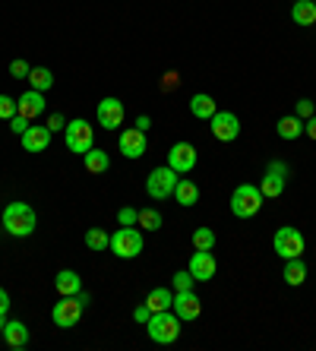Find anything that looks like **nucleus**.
Wrapping results in <instances>:
<instances>
[{"mask_svg": "<svg viewBox=\"0 0 316 351\" xmlns=\"http://www.w3.org/2000/svg\"><path fill=\"white\" fill-rule=\"evenodd\" d=\"M3 228L10 237H32V231L38 228V215L29 203H7L3 209Z\"/></svg>", "mask_w": 316, "mask_h": 351, "instance_id": "1", "label": "nucleus"}, {"mask_svg": "<svg viewBox=\"0 0 316 351\" xmlns=\"http://www.w3.org/2000/svg\"><path fill=\"white\" fill-rule=\"evenodd\" d=\"M180 326H184V319H180L174 311H158V313H152V317H149L146 332H149V339H152V342L171 345V342H178V339H180Z\"/></svg>", "mask_w": 316, "mask_h": 351, "instance_id": "2", "label": "nucleus"}, {"mask_svg": "<svg viewBox=\"0 0 316 351\" xmlns=\"http://www.w3.org/2000/svg\"><path fill=\"white\" fill-rule=\"evenodd\" d=\"M89 304V294L80 291V294H70V298H60L51 311V319H54L60 329H73L76 323L82 319V307Z\"/></svg>", "mask_w": 316, "mask_h": 351, "instance_id": "3", "label": "nucleus"}, {"mask_svg": "<svg viewBox=\"0 0 316 351\" xmlns=\"http://www.w3.org/2000/svg\"><path fill=\"white\" fill-rule=\"evenodd\" d=\"M143 231L133 228V225H121V228L111 234V254L121 256V260H136L143 254Z\"/></svg>", "mask_w": 316, "mask_h": 351, "instance_id": "4", "label": "nucleus"}, {"mask_svg": "<svg viewBox=\"0 0 316 351\" xmlns=\"http://www.w3.org/2000/svg\"><path fill=\"white\" fill-rule=\"evenodd\" d=\"M263 199H266V196L260 193V187L241 184V187H234V193H231V213H234L237 219H253V215L260 213Z\"/></svg>", "mask_w": 316, "mask_h": 351, "instance_id": "5", "label": "nucleus"}, {"mask_svg": "<svg viewBox=\"0 0 316 351\" xmlns=\"http://www.w3.org/2000/svg\"><path fill=\"white\" fill-rule=\"evenodd\" d=\"M272 250H276L282 260H297V256L307 250V237L300 234L297 228H291V225H284V228H278L276 237H272Z\"/></svg>", "mask_w": 316, "mask_h": 351, "instance_id": "6", "label": "nucleus"}, {"mask_svg": "<svg viewBox=\"0 0 316 351\" xmlns=\"http://www.w3.org/2000/svg\"><path fill=\"white\" fill-rule=\"evenodd\" d=\"M64 139H66V149L76 152V156H86L92 146H95V130H92L89 121H66V130H64Z\"/></svg>", "mask_w": 316, "mask_h": 351, "instance_id": "7", "label": "nucleus"}, {"mask_svg": "<svg viewBox=\"0 0 316 351\" xmlns=\"http://www.w3.org/2000/svg\"><path fill=\"white\" fill-rule=\"evenodd\" d=\"M178 180H180V174L174 171V168H168V165H165V168H155L146 178V193L152 196L155 203H158V199H168V196H174Z\"/></svg>", "mask_w": 316, "mask_h": 351, "instance_id": "8", "label": "nucleus"}, {"mask_svg": "<svg viewBox=\"0 0 316 351\" xmlns=\"http://www.w3.org/2000/svg\"><path fill=\"white\" fill-rule=\"evenodd\" d=\"M209 130L219 143H234L241 136V121H237L234 111H215L209 117Z\"/></svg>", "mask_w": 316, "mask_h": 351, "instance_id": "9", "label": "nucleus"}, {"mask_svg": "<svg viewBox=\"0 0 316 351\" xmlns=\"http://www.w3.org/2000/svg\"><path fill=\"white\" fill-rule=\"evenodd\" d=\"M123 101H117V98H101L98 101V111H95V117H98V127H105V130H117L123 123Z\"/></svg>", "mask_w": 316, "mask_h": 351, "instance_id": "10", "label": "nucleus"}, {"mask_svg": "<svg viewBox=\"0 0 316 351\" xmlns=\"http://www.w3.org/2000/svg\"><path fill=\"white\" fill-rule=\"evenodd\" d=\"M171 311L178 313L184 323L196 319L203 313V301H199V294H193V288H186V291H174V304H171Z\"/></svg>", "mask_w": 316, "mask_h": 351, "instance_id": "11", "label": "nucleus"}, {"mask_svg": "<svg viewBox=\"0 0 316 351\" xmlns=\"http://www.w3.org/2000/svg\"><path fill=\"white\" fill-rule=\"evenodd\" d=\"M117 149L123 152V158H143L146 156V149H149V143H146V133L143 130H136V127H130V130H123L121 136H117Z\"/></svg>", "mask_w": 316, "mask_h": 351, "instance_id": "12", "label": "nucleus"}, {"mask_svg": "<svg viewBox=\"0 0 316 351\" xmlns=\"http://www.w3.org/2000/svg\"><path fill=\"white\" fill-rule=\"evenodd\" d=\"M168 168H174L178 174H186L196 168V149L190 143H174L168 149Z\"/></svg>", "mask_w": 316, "mask_h": 351, "instance_id": "13", "label": "nucleus"}, {"mask_svg": "<svg viewBox=\"0 0 316 351\" xmlns=\"http://www.w3.org/2000/svg\"><path fill=\"white\" fill-rule=\"evenodd\" d=\"M190 276L196 278V282H209V278H215V272H219V263H215V256H212V250H196L193 256H190Z\"/></svg>", "mask_w": 316, "mask_h": 351, "instance_id": "14", "label": "nucleus"}, {"mask_svg": "<svg viewBox=\"0 0 316 351\" xmlns=\"http://www.w3.org/2000/svg\"><path fill=\"white\" fill-rule=\"evenodd\" d=\"M19 143H23L25 152H45V149L51 146V130H48V123L45 127H29V130L19 136Z\"/></svg>", "mask_w": 316, "mask_h": 351, "instance_id": "15", "label": "nucleus"}, {"mask_svg": "<svg viewBox=\"0 0 316 351\" xmlns=\"http://www.w3.org/2000/svg\"><path fill=\"white\" fill-rule=\"evenodd\" d=\"M0 335H3L7 348H13V351H23L29 345V326H25L23 319H7V326H3Z\"/></svg>", "mask_w": 316, "mask_h": 351, "instance_id": "16", "label": "nucleus"}, {"mask_svg": "<svg viewBox=\"0 0 316 351\" xmlns=\"http://www.w3.org/2000/svg\"><path fill=\"white\" fill-rule=\"evenodd\" d=\"M16 101H19V114L29 117V121H35L38 114H45V108H48V101H45V92H35V89L23 92Z\"/></svg>", "mask_w": 316, "mask_h": 351, "instance_id": "17", "label": "nucleus"}, {"mask_svg": "<svg viewBox=\"0 0 316 351\" xmlns=\"http://www.w3.org/2000/svg\"><path fill=\"white\" fill-rule=\"evenodd\" d=\"M54 288H57V294H60V298L80 294V291H82V278H80V272H73V269H60V272H57V278H54Z\"/></svg>", "mask_w": 316, "mask_h": 351, "instance_id": "18", "label": "nucleus"}, {"mask_svg": "<svg viewBox=\"0 0 316 351\" xmlns=\"http://www.w3.org/2000/svg\"><path fill=\"white\" fill-rule=\"evenodd\" d=\"M82 165H86V171L89 174H108L111 171V158H108V152L105 149H95V146L82 156Z\"/></svg>", "mask_w": 316, "mask_h": 351, "instance_id": "19", "label": "nucleus"}, {"mask_svg": "<svg viewBox=\"0 0 316 351\" xmlns=\"http://www.w3.org/2000/svg\"><path fill=\"white\" fill-rule=\"evenodd\" d=\"M215 111H219V108H215V98L206 95V92H196V95L190 98V114L199 117V121H209Z\"/></svg>", "mask_w": 316, "mask_h": 351, "instance_id": "20", "label": "nucleus"}, {"mask_svg": "<svg viewBox=\"0 0 316 351\" xmlns=\"http://www.w3.org/2000/svg\"><path fill=\"white\" fill-rule=\"evenodd\" d=\"M291 19L297 25H313L316 23V0H294Z\"/></svg>", "mask_w": 316, "mask_h": 351, "instance_id": "21", "label": "nucleus"}, {"mask_svg": "<svg viewBox=\"0 0 316 351\" xmlns=\"http://www.w3.org/2000/svg\"><path fill=\"white\" fill-rule=\"evenodd\" d=\"M276 133L282 139H297V136H304V121H300L297 114H284L282 121L276 123Z\"/></svg>", "mask_w": 316, "mask_h": 351, "instance_id": "22", "label": "nucleus"}, {"mask_svg": "<svg viewBox=\"0 0 316 351\" xmlns=\"http://www.w3.org/2000/svg\"><path fill=\"white\" fill-rule=\"evenodd\" d=\"M174 199H178L180 206H196V203H199V187H196L193 180L180 178L178 187H174Z\"/></svg>", "mask_w": 316, "mask_h": 351, "instance_id": "23", "label": "nucleus"}, {"mask_svg": "<svg viewBox=\"0 0 316 351\" xmlns=\"http://www.w3.org/2000/svg\"><path fill=\"white\" fill-rule=\"evenodd\" d=\"M25 80H29V86H32L35 92H48L51 86H54V73H51L48 66H32Z\"/></svg>", "mask_w": 316, "mask_h": 351, "instance_id": "24", "label": "nucleus"}, {"mask_svg": "<svg viewBox=\"0 0 316 351\" xmlns=\"http://www.w3.org/2000/svg\"><path fill=\"white\" fill-rule=\"evenodd\" d=\"M304 278H307V266H304V260H284V282L291 288L304 285Z\"/></svg>", "mask_w": 316, "mask_h": 351, "instance_id": "25", "label": "nucleus"}, {"mask_svg": "<svg viewBox=\"0 0 316 351\" xmlns=\"http://www.w3.org/2000/svg\"><path fill=\"white\" fill-rule=\"evenodd\" d=\"M146 304H149V311H152V313L171 311V304H174V294H171L168 288H152V291H149V298H146Z\"/></svg>", "mask_w": 316, "mask_h": 351, "instance_id": "26", "label": "nucleus"}, {"mask_svg": "<svg viewBox=\"0 0 316 351\" xmlns=\"http://www.w3.org/2000/svg\"><path fill=\"white\" fill-rule=\"evenodd\" d=\"M284 184H288L284 178H278V174L266 171V178L260 180V193L266 196V199H276V196H282V193H284Z\"/></svg>", "mask_w": 316, "mask_h": 351, "instance_id": "27", "label": "nucleus"}, {"mask_svg": "<svg viewBox=\"0 0 316 351\" xmlns=\"http://www.w3.org/2000/svg\"><path fill=\"white\" fill-rule=\"evenodd\" d=\"M162 213H158V209H155V206H146V209H139V219H136V225L143 231H158L162 228Z\"/></svg>", "mask_w": 316, "mask_h": 351, "instance_id": "28", "label": "nucleus"}, {"mask_svg": "<svg viewBox=\"0 0 316 351\" xmlns=\"http://www.w3.org/2000/svg\"><path fill=\"white\" fill-rule=\"evenodd\" d=\"M86 247H89V250H95V254H101V250H108V247H111V234H108L105 228H89V231H86Z\"/></svg>", "mask_w": 316, "mask_h": 351, "instance_id": "29", "label": "nucleus"}, {"mask_svg": "<svg viewBox=\"0 0 316 351\" xmlns=\"http://www.w3.org/2000/svg\"><path fill=\"white\" fill-rule=\"evenodd\" d=\"M193 247L196 250H212V247H215V231L212 228H196L193 231Z\"/></svg>", "mask_w": 316, "mask_h": 351, "instance_id": "30", "label": "nucleus"}, {"mask_svg": "<svg viewBox=\"0 0 316 351\" xmlns=\"http://www.w3.org/2000/svg\"><path fill=\"white\" fill-rule=\"evenodd\" d=\"M19 114V101L10 95H0V121H10V117Z\"/></svg>", "mask_w": 316, "mask_h": 351, "instance_id": "31", "label": "nucleus"}, {"mask_svg": "<svg viewBox=\"0 0 316 351\" xmlns=\"http://www.w3.org/2000/svg\"><path fill=\"white\" fill-rule=\"evenodd\" d=\"M193 282L196 278L190 276V269H180V272H174V278H171V285H174V291H186V288H193Z\"/></svg>", "mask_w": 316, "mask_h": 351, "instance_id": "32", "label": "nucleus"}, {"mask_svg": "<svg viewBox=\"0 0 316 351\" xmlns=\"http://www.w3.org/2000/svg\"><path fill=\"white\" fill-rule=\"evenodd\" d=\"M316 111V101H310V98H300L297 105H294V114L300 117V121H307V117H313Z\"/></svg>", "mask_w": 316, "mask_h": 351, "instance_id": "33", "label": "nucleus"}, {"mask_svg": "<svg viewBox=\"0 0 316 351\" xmlns=\"http://www.w3.org/2000/svg\"><path fill=\"white\" fill-rule=\"evenodd\" d=\"M29 127H32V121H29V117H23V114H16V117H10V130L16 133V136H23L25 130H29Z\"/></svg>", "mask_w": 316, "mask_h": 351, "instance_id": "34", "label": "nucleus"}, {"mask_svg": "<svg viewBox=\"0 0 316 351\" xmlns=\"http://www.w3.org/2000/svg\"><path fill=\"white\" fill-rule=\"evenodd\" d=\"M136 219H139V213L133 209V206H123V209H117V221H121V225H136Z\"/></svg>", "mask_w": 316, "mask_h": 351, "instance_id": "35", "label": "nucleus"}, {"mask_svg": "<svg viewBox=\"0 0 316 351\" xmlns=\"http://www.w3.org/2000/svg\"><path fill=\"white\" fill-rule=\"evenodd\" d=\"M29 70H32V66L25 64V60H13V64H10V76H13V80H25Z\"/></svg>", "mask_w": 316, "mask_h": 351, "instance_id": "36", "label": "nucleus"}, {"mask_svg": "<svg viewBox=\"0 0 316 351\" xmlns=\"http://www.w3.org/2000/svg\"><path fill=\"white\" fill-rule=\"evenodd\" d=\"M266 171H272V174H278V178H284L288 180V174H291V168H288V165L282 162V158H272V162H269V168Z\"/></svg>", "mask_w": 316, "mask_h": 351, "instance_id": "37", "label": "nucleus"}, {"mask_svg": "<svg viewBox=\"0 0 316 351\" xmlns=\"http://www.w3.org/2000/svg\"><path fill=\"white\" fill-rule=\"evenodd\" d=\"M48 130H51V133L66 130V117H64V114H51V117H48Z\"/></svg>", "mask_w": 316, "mask_h": 351, "instance_id": "38", "label": "nucleus"}, {"mask_svg": "<svg viewBox=\"0 0 316 351\" xmlns=\"http://www.w3.org/2000/svg\"><path fill=\"white\" fill-rule=\"evenodd\" d=\"M149 317H152V311H149V304H139L136 311H133V319H136V323H143V326L149 323Z\"/></svg>", "mask_w": 316, "mask_h": 351, "instance_id": "39", "label": "nucleus"}, {"mask_svg": "<svg viewBox=\"0 0 316 351\" xmlns=\"http://www.w3.org/2000/svg\"><path fill=\"white\" fill-rule=\"evenodd\" d=\"M304 133H307L310 139H316V114H313V117H307V121H304Z\"/></svg>", "mask_w": 316, "mask_h": 351, "instance_id": "40", "label": "nucleus"}, {"mask_svg": "<svg viewBox=\"0 0 316 351\" xmlns=\"http://www.w3.org/2000/svg\"><path fill=\"white\" fill-rule=\"evenodd\" d=\"M10 311V294L7 288H0V313H7Z\"/></svg>", "mask_w": 316, "mask_h": 351, "instance_id": "41", "label": "nucleus"}, {"mask_svg": "<svg viewBox=\"0 0 316 351\" xmlns=\"http://www.w3.org/2000/svg\"><path fill=\"white\" fill-rule=\"evenodd\" d=\"M149 127H152V121H149V114H143V117H136V130H143L146 133Z\"/></svg>", "mask_w": 316, "mask_h": 351, "instance_id": "42", "label": "nucleus"}, {"mask_svg": "<svg viewBox=\"0 0 316 351\" xmlns=\"http://www.w3.org/2000/svg\"><path fill=\"white\" fill-rule=\"evenodd\" d=\"M174 82H178V73H168V80H165V89H174Z\"/></svg>", "mask_w": 316, "mask_h": 351, "instance_id": "43", "label": "nucleus"}, {"mask_svg": "<svg viewBox=\"0 0 316 351\" xmlns=\"http://www.w3.org/2000/svg\"><path fill=\"white\" fill-rule=\"evenodd\" d=\"M3 326H7V313H0V332H3Z\"/></svg>", "mask_w": 316, "mask_h": 351, "instance_id": "44", "label": "nucleus"}]
</instances>
